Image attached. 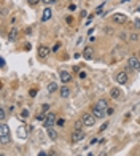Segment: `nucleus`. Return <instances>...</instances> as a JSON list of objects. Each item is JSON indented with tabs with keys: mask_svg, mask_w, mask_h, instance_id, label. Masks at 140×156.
<instances>
[{
	"mask_svg": "<svg viewBox=\"0 0 140 156\" xmlns=\"http://www.w3.org/2000/svg\"><path fill=\"white\" fill-rule=\"evenodd\" d=\"M139 153H140V150H139Z\"/></svg>",
	"mask_w": 140,
	"mask_h": 156,
	"instance_id": "58836bf2",
	"label": "nucleus"
},
{
	"mask_svg": "<svg viewBox=\"0 0 140 156\" xmlns=\"http://www.w3.org/2000/svg\"><path fill=\"white\" fill-rule=\"evenodd\" d=\"M27 116H29V112H27V110H22V112H21V118H27Z\"/></svg>",
	"mask_w": 140,
	"mask_h": 156,
	"instance_id": "a878e982",
	"label": "nucleus"
},
{
	"mask_svg": "<svg viewBox=\"0 0 140 156\" xmlns=\"http://www.w3.org/2000/svg\"><path fill=\"white\" fill-rule=\"evenodd\" d=\"M10 134V127L6 123H2L0 124V135H8Z\"/></svg>",
	"mask_w": 140,
	"mask_h": 156,
	"instance_id": "f8f14e48",
	"label": "nucleus"
},
{
	"mask_svg": "<svg viewBox=\"0 0 140 156\" xmlns=\"http://www.w3.org/2000/svg\"><path fill=\"white\" fill-rule=\"evenodd\" d=\"M92 53H94V51H92V48H91V46H88V48H84V51H83V57L86 61H89L92 57Z\"/></svg>",
	"mask_w": 140,
	"mask_h": 156,
	"instance_id": "ddd939ff",
	"label": "nucleus"
},
{
	"mask_svg": "<svg viewBox=\"0 0 140 156\" xmlns=\"http://www.w3.org/2000/svg\"><path fill=\"white\" fill-rule=\"evenodd\" d=\"M107 115H113V108H107Z\"/></svg>",
	"mask_w": 140,
	"mask_h": 156,
	"instance_id": "2f4dec72",
	"label": "nucleus"
},
{
	"mask_svg": "<svg viewBox=\"0 0 140 156\" xmlns=\"http://www.w3.org/2000/svg\"><path fill=\"white\" fill-rule=\"evenodd\" d=\"M110 96L113 97V99H118V97L121 96V89L119 88H111L110 89Z\"/></svg>",
	"mask_w": 140,
	"mask_h": 156,
	"instance_id": "4468645a",
	"label": "nucleus"
},
{
	"mask_svg": "<svg viewBox=\"0 0 140 156\" xmlns=\"http://www.w3.org/2000/svg\"><path fill=\"white\" fill-rule=\"evenodd\" d=\"M0 156H5V155H3V153H2V155H0Z\"/></svg>",
	"mask_w": 140,
	"mask_h": 156,
	"instance_id": "e433bc0d",
	"label": "nucleus"
},
{
	"mask_svg": "<svg viewBox=\"0 0 140 156\" xmlns=\"http://www.w3.org/2000/svg\"><path fill=\"white\" fill-rule=\"evenodd\" d=\"M97 105H99L100 108H107V105H108V104H107V100H105V99H100L99 102H97Z\"/></svg>",
	"mask_w": 140,
	"mask_h": 156,
	"instance_id": "aec40b11",
	"label": "nucleus"
},
{
	"mask_svg": "<svg viewBox=\"0 0 140 156\" xmlns=\"http://www.w3.org/2000/svg\"><path fill=\"white\" fill-rule=\"evenodd\" d=\"M57 2V0H43V3H45V5H54V3H56Z\"/></svg>",
	"mask_w": 140,
	"mask_h": 156,
	"instance_id": "5701e85b",
	"label": "nucleus"
},
{
	"mask_svg": "<svg viewBox=\"0 0 140 156\" xmlns=\"http://www.w3.org/2000/svg\"><path fill=\"white\" fill-rule=\"evenodd\" d=\"M61 97H62V99H67V97L70 96V89L67 88V86H62V89H61Z\"/></svg>",
	"mask_w": 140,
	"mask_h": 156,
	"instance_id": "dca6fc26",
	"label": "nucleus"
},
{
	"mask_svg": "<svg viewBox=\"0 0 140 156\" xmlns=\"http://www.w3.org/2000/svg\"><path fill=\"white\" fill-rule=\"evenodd\" d=\"M57 91V83H54V81H51V83H48V92L51 94V92H56Z\"/></svg>",
	"mask_w": 140,
	"mask_h": 156,
	"instance_id": "f3484780",
	"label": "nucleus"
},
{
	"mask_svg": "<svg viewBox=\"0 0 140 156\" xmlns=\"http://www.w3.org/2000/svg\"><path fill=\"white\" fill-rule=\"evenodd\" d=\"M99 156H108V155H107V153H100Z\"/></svg>",
	"mask_w": 140,
	"mask_h": 156,
	"instance_id": "f704fd0d",
	"label": "nucleus"
},
{
	"mask_svg": "<svg viewBox=\"0 0 140 156\" xmlns=\"http://www.w3.org/2000/svg\"><path fill=\"white\" fill-rule=\"evenodd\" d=\"M56 124H57V126H61V127H62V126H64V124H65V120H64V118L57 120V123H56Z\"/></svg>",
	"mask_w": 140,
	"mask_h": 156,
	"instance_id": "393cba45",
	"label": "nucleus"
},
{
	"mask_svg": "<svg viewBox=\"0 0 140 156\" xmlns=\"http://www.w3.org/2000/svg\"><path fill=\"white\" fill-rule=\"evenodd\" d=\"M92 115H94L96 118H104V116L107 115V112H105V108H100L99 105H94V107H92Z\"/></svg>",
	"mask_w": 140,
	"mask_h": 156,
	"instance_id": "39448f33",
	"label": "nucleus"
},
{
	"mask_svg": "<svg viewBox=\"0 0 140 156\" xmlns=\"http://www.w3.org/2000/svg\"><path fill=\"white\" fill-rule=\"evenodd\" d=\"M51 16H53V10L49 8V6H46V8L43 10V14H41V21H43V22L49 21V19H51Z\"/></svg>",
	"mask_w": 140,
	"mask_h": 156,
	"instance_id": "1a4fd4ad",
	"label": "nucleus"
},
{
	"mask_svg": "<svg viewBox=\"0 0 140 156\" xmlns=\"http://www.w3.org/2000/svg\"><path fill=\"white\" fill-rule=\"evenodd\" d=\"M5 118H6V112H5V108H0V120H2V123H5Z\"/></svg>",
	"mask_w": 140,
	"mask_h": 156,
	"instance_id": "6ab92c4d",
	"label": "nucleus"
},
{
	"mask_svg": "<svg viewBox=\"0 0 140 156\" xmlns=\"http://www.w3.org/2000/svg\"><path fill=\"white\" fill-rule=\"evenodd\" d=\"M29 2V5H32V6H35V5H38L40 2H43V0H27Z\"/></svg>",
	"mask_w": 140,
	"mask_h": 156,
	"instance_id": "412c9836",
	"label": "nucleus"
},
{
	"mask_svg": "<svg viewBox=\"0 0 140 156\" xmlns=\"http://www.w3.org/2000/svg\"><path fill=\"white\" fill-rule=\"evenodd\" d=\"M107 127H108V123H104L102 126H100V132H102V131H105Z\"/></svg>",
	"mask_w": 140,
	"mask_h": 156,
	"instance_id": "c85d7f7f",
	"label": "nucleus"
},
{
	"mask_svg": "<svg viewBox=\"0 0 140 156\" xmlns=\"http://www.w3.org/2000/svg\"><path fill=\"white\" fill-rule=\"evenodd\" d=\"M80 78H86V73H84V72H80Z\"/></svg>",
	"mask_w": 140,
	"mask_h": 156,
	"instance_id": "72a5a7b5",
	"label": "nucleus"
},
{
	"mask_svg": "<svg viewBox=\"0 0 140 156\" xmlns=\"http://www.w3.org/2000/svg\"><path fill=\"white\" fill-rule=\"evenodd\" d=\"M115 80H116V83H118V84H126L127 73L126 72H118V73H116V77H115Z\"/></svg>",
	"mask_w": 140,
	"mask_h": 156,
	"instance_id": "0eeeda50",
	"label": "nucleus"
},
{
	"mask_svg": "<svg viewBox=\"0 0 140 156\" xmlns=\"http://www.w3.org/2000/svg\"><path fill=\"white\" fill-rule=\"evenodd\" d=\"M45 118H46V115H38V116H37L38 121H45Z\"/></svg>",
	"mask_w": 140,
	"mask_h": 156,
	"instance_id": "cd10ccee",
	"label": "nucleus"
},
{
	"mask_svg": "<svg viewBox=\"0 0 140 156\" xmlns=\"http://www.w3.org/2000/svg\"><path fill=\"white\" fill-rule=\"evenodd\" d=\"M96 116L92 115V113H84L83 116H81V121H83L84 126H88V127H92L96 124Z\"/></svg>",
	"mask_w": 140,
	"mask_h": 156,
	"instance_id": "f257e3e1",
	"label": "nucleus"
},
{
	"mask_svg": "<svg viewBox=\"0 0 140 156\" xmlns=\"http://www.w3.org/2000/svg\"><path fill=\"white\" fill-rule=\"evenodd\" d=\"M134 26H135V27H140V19H135V21H134Z\"/></svg>",
	"mask_w": 140,
	"mask_h": 156,
	"instance_id": "7c9ffc66",
	"label": "nucleus"
},
{
	"mask_svg": "<svg viewBox=\"0 0 140 156\" xmlns=\"http://www.w3.org/2000/svg\"><path fill=\"white\" fill-rule=\"evenodd\" d=\"M38 156H46V155H45V153H40V155H38Z\"/></svg>",
	"mask_w": 140,
	"mask_h": 156,
	"instance_id": "c9c22d12",
	"label": "nucleus"
},
{
	"mask_svg": "<svg viewBox=\"0 0 140 156\" xmlns=\"http://www.w3.org/2000/svg\"><path fill=\"white\" fill-rule=\"evenodd\" d=\"M18 38V27H11L10 34H8V40L10 42H14Z\"/></svg>",
	"mask_w": 140,
	"mask_h": 156,
	"instance_id": "9b49d317",
	"label": "nucleus"
},
{
	"mask_svg": "<svg viewBox=\"0 0 140 156\" xmlns=\"http://www.w3.org/2000/svg\"><path fill=\"white\" fill-rule=\"evenodd\" d=\"M0 67H5V59H3V57H2V59H0Z\"/></svg>",
	"mask_w": 140,
	"mask_h": 156,
	"instance_id": "c756f323",
	"label": "nucleus"
},
{
	"mask_svg": "<svg viewBox=\"0 0 140 156\" xmlns=\"http://www.w3.org/2000/svg\"><path fill=\"white\" fill-rule=\"evenodd\" d=\"M37 92H38L37 89L32 88V89H30V92H29V96H30V97H35V96H37Z\"/></svg>",
	"mask_w": 140,
	"mask_h": 156,
	"instance_id": "b1692460",
	"label": "nucleus"
},
{
	"mask_svg": "<svg viewBox=\"0 0 140 156\" xmlns=\"http://www.w3.org/2000/svg\"><path fill=\"white\" fill-rule=\"evenodd\" d=\"M56 123H57V118H56V115H54V113H48V115H46V118H45V121H43L46 129H48V127H53Z\"/></svg>",
	"mask_w": 140,
	"mask_h": 156,
	"instance_id": "f03ea898",
	"label": "nucleus"
},
{
	"mask_svg": "<svg viewBox=\"0 0 140 156\" xmlns=\"http://www.w3.org/2000/svg\"><path fill=\"white\" fill-rule=\"evenodd\" d=\"M46 134H48V137L51 139V140H56L57 139V132L53 129V127H48V129H46Z\"/></svg>",
	"mask_w": 140,
	"mask_h": 156,
	"instance_id": "2eb2a0df",
	"label": "nucleus"
},
{
	"mask_svg": "<svg viewBox=\"0 0 140 156\" xmlns=\"http://www.w3.org/2000/svg\"><path fill=\"white\" fill-rule=\"evenodd\" d=\"M84 137H86V134H84L81 129L78 131H73V134H72V142H81Z\"/></svg>",
	"mask_w": 140,
	"mask_h": 156,
	"instance_id": "423d86ee",
	"label": "nucleus"
},
{
	"mask_svg": "<svg viewBox=\"0 0 140 156\" xmlns=\"http://www.w3.org/2000/svg\"><path fill=\"white\" fill-rule=\"evenodd\" d=\"M48 54H49V48H48V46H45V45L38 46V56H40V57H46Z\"/></svg>",
	"mask_w": 140,
	"mask_h": 156,
	"instance_id": "9d476101",
	"label": "nucleus"
},
{
	"mask_svg": "<svg viewBox=\"0 0 140 156\" xmlns=\"http://www.w3.org/2000/svg\"><path fill=\"white\" fill-rule=\"evenodd\" d=\"M97 142H99V140H97V139H92V140H91V142H89V143H91V145H94V143H97Z\"/></svg>",
	"mask_w": 140,
	"mask_h": 156,
	"instance_id": "473e14b6",
	"label": "nucleus"
},
{
	"mask_svg": "<svg viewBox=\"0 0 140 156\" xmlns=\"http://www.w3.org/2000/svg\"><path fill=\"white\" fill-rule=\"evenodd\" d=\"M8 142H10V137H8V135H0V143H2V145H6Z\"/></svg>",
	"mask_w": 140,
	"mask_h": 156,
	"instance_id": "a211bd4d",
	"label": "nucleus"
},
{
	"mask_svg": "<svg viewBox=\"0 0 140 156\" xmlns=\"http://www.w3.org/2000/svg\"><path fill=\"white\" fill-rule=\"evenodd\" d=\"M59 77H61V81H62V83H69V81H72V75H70L67 70H61V72H59Z\"/></svg>",
	"mask_w": 140,
	"mask_h": 156,
	"instance_id": "6e6552de",
	"label": "nucleus"
},
{
	"mask_svg": "<svg viewBox=\"0 0 140 156\" xmlns=\"http://www.w3.org/2000/svg\"><path fill=\"white\" fill-rule=\"evenodd\" d=\"M127 65H129L132 70H135V72H140V61L137 57H134V56L129 57V59H127Z\"/></svg>",
	"mask_w": 140,
	"mask_h": 156,
	"instance_id": "7ed1b4c3",
	"label": "nucleus"
},
{
	"mask_svg": "<svg viewBox=\"0 0 140 156\" xmlns=\"http://www.w3.org/2000/svg\"><path fill=\"white\" fill-rule=\"evenodd\" d=\"M131 40H132V42H137V40H139V35H137V34H132V35H131Z\"/></svg>",
	"mask_w": 140,
	"mask_h": 156,
	"instance_id": "bb28decb",
	"label": "nucleus"
},
{
	"mask_svg": "<svg viewBox=\"0 0 140 156\" xmlns=\"http://www.w3.org/2000/svg\"><path fill=\"white\" fill-rule=\"evenodd\" d=\"M81 126H84V124H83V121H81V120H80V121H76V123H75V131L81 129Z\"/></svg>",
	"mask_w": 140,
	"mask_h": 156,
	"instance_id": "4be33fe9",
	"label": "nucleus"
},
{
	"mask_svg": "<svg viewBox=\"0 0 140 156\" xmlns=\"http://www.w3.org/2000/svg\"><path fill=\"white\" fill-rule=\"evenodd\" d=\"M113 22H116V24H126V22H127V14L116 13L113 16Z\"/></svg>",
	"mask_w": 140,
	"mask_h": 156,
	"instance_id": "20e7f679",
	"label": "nucleus"
},
{
	"mask_svg": "<svg viewBox=\"0 0 140 156\" xmlns=\"http://www.w3.org/2000/svg\"><path fill=\"white\" fill-rule=\"evenodd\" d=\"M139 56H140V49H139Z\"/></svg>",
	"mask_w": 140,
	"mask_h": 156,
	"instance_id": "4c0bfd02",
	"label": "nucleus"
}]
</instances>
